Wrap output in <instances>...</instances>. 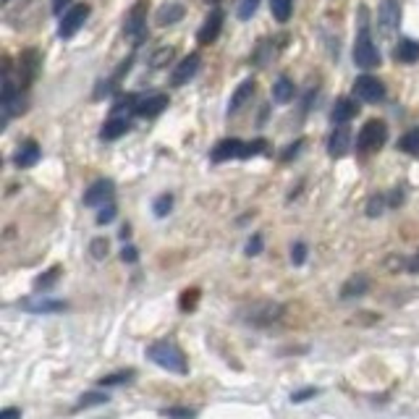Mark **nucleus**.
Returning a JSON list of instances; mask_svg holds the SVG:
<instances>
[{"label":"nucleus","mask_w":419,"mask_h":419,"mask_svg":"<svg viewBox=\"0 0 419 419\" xmlns=\"http://www.w3.org/2000/svg\"><path fill=\"white\" fill-rule=\"evenodd\" d=\"M147 359L155 362L158 367H163V370H168V373H176V375L189 373V362L187 356H184V351L176 344H170V341H158V344L149 346Z\"/></svg>","instance_id":"f257e3e1"},{"label":"nucleus","mask_w":419,"mask_h":419,"mask_svg":"<svg viewBox=\"0 0 419 419\" xmlns=\"http://www.w3.org/2000/svg\"><path fill=\"white\" fill-rule=\"evenodd\" d=\"M385 139H388V126L373 118V121L364 123L359 134H356V149L359 152H377L385 144Z\"/></svg>","instance_id":"f03ea898"},{"label":"nucleus","mask_w":419,"mask_h":419,"mask_svg":"<svg viewBox=\"0 0 419 419\" xmlns=\"http://www.w3.org/2000/svg\"><path fill=\"white\" fill-rule=\"evenodd\" d=\"M354 63L359 65V68H375V65L380 63V50L375 47L367 27L359 29V37H356L354 42Z\"/></svg>","instance_id":"7ed1b4c3"},{"label":"nucleus","mask_w":419,"mask_h":419,"mask_svg":"<svg viewBox=\"0 0 419 419\" xmlns=\"http://www.w3.org/2000/svg\"><path fill=\"white\" fill-rule=\"evenodd\" d=\"M89 6L87 3H79V6H71V8L65 11L63 16H61V24H58V37L61 39H68L74 37L76 32L84 27V21L89 19Z\"/></svg>","instance_id":"20e7f679"},{"label":"nucleus","mask_w":419,"mask_h":419,"mask_svg":"<svg viewBox=\"0 0 419 419\" xmlns=\"http://www.w3.org/2000/svg\"><path fill=\"white\" fill-rule=\"evenodd\" d=\"M123 32H126V37H131L134 42H142V39H144V32H147V0H137V3H134V8H131L129 16H126Z\"/></svg>","instance_id":"39448f33"},{"label":"nucleus","mask_w":419,"mask_h":419,"mask_svg":"<svg viewBox=\"0 0 419 419\" xmlns=\"http://www.w3.org/2000/svg\"><path fill=\"white\" fill-rule=\"evenodd\" d=\"M242 317L254 327H268L283 317V307L280 304H254L246 312H242Z\"/></svg>","instance_id":"423d86ee"},{"label":"nucleus","mask_w":419,"mask_h":419,"mask_svg":"<svg viewBox=\"0 0 419 419\" xmlns=\"http://www.w3.org/2000/svg\"><path fill=\"white\" fill-rule=\"evenodd\" d=\"M401 21V0H382L377 8V27L382 37H391Z\"/></svg>","instance_id":"0eeeda50"},{"label":"nucleus","mask_w":419,"mask_h":419,"mask_svg":"<svg viewBox=\"0 0 419 419\" xmlns=\"http://www.w3.org/2000/svg\"><path fill=\"white\" fill-rule=\"evenodd\" d=\"M354 89H356V97H362L364 103H380L382 97H385V84H382L377 76H370V74L359 76L354 82Z\"/></svg>","instance_id":"6e6552de"},{"label":"nucleus","mask_w":419,"mask_h":419,"mask_svg":"<svg viewBox=\"0 0 419 419\" xmlns=\"http://www.w3.org/2000/svg\"><path fill=\"white\" fill-rule=\"evenodd\" d=\"M113 192H115V187H113L111 178H100V181H94L92 187L84 192V205L87 207L108 205V202H113Z\"/></svg>","instance_id":"1a4fd4ad"},{"label":"nucleus","mask_w":419,"mask_h":419,"mask_svg":"<svg viewBox=\"0 0 419 419\" xmlns=\"http://www.w3.org/2000/svg\"><path fill=\"white\" fill-rule=\"evenodd\" d=\"M0 97H3V123H8L11 115L21 113L19 92H16V87H13V82H11L8 74L3 76V92H0Z\"/></svg>","instance_id":"9d476101"},{"label":"nucleus","mask_w":419,"mask_h":419,"mask_svg":"<svg viewBox=\"0 0 419 419\" xmlns=\"http://www.w3.org/2000/svg\"><path fill=\"white\" fill-rule=\"evenodd\" d=\"M244 155V142L239 139H223L218 142L213 147V152H210V158H213V163H225V160H236Z\"/></svg>","instance_id":"9b49d317"},{"label":"nucleus","mask_w":419,"mask_h":419,"mask_svg":"<svg viewBox=\"0 0 419 419\" xmlns=\"http://www.w3.org/2000/svg\"><path fill=\"white\" fill-rule=\"evenodd\" d=\"M199 65H202V61H199V56L196 53H192V56H187L181 63L173 68V76H170V82L176 84V87H181V84H187L189 79H194L196 71H199Z\"/></svg>","instance_id":"f8f14e48"},{"label":"nucleus","mask_w":419,"mask_h":419,"mask_svg":"<svg viewBox=\"0 0 419 419\" xmlns=\"http://www.w3.org/2000/svg\"><path fill=\"white\" fill-rule=\"evenodd\" d=\"M220 27H223V13L215 8L210 11V16H207L205 21H202V27H199V35H196V39L202 42V45H210L218 35H220Z\"/></svg>","instance_id":"ddd939ff"},{"label":"nucleus","mask_w":419,"mask_h":419,"mask_svg":"<svg viewBox=\"0 0 419 419\" xmlns=\"http://www.w3.org/2000/svg\"><path fill=\"white\" fill-rule=\"evenodd\" d=\"M165 108H168V94H152V97H144V100H139V103L134 105L137 115H142V118H155Z\"/></svg>","instance_id":"4468645a"},{"label":"nucleus","mask_w":419,"mask_h":419,"mask_svg":"<svg viewBox=\"0 0 419 419\" xmlns=\"http://www.w3.org/2000/svg\"><path fill=\"white\" fill-rule=\"evenodd\" d=\"M351 147V131L346 126H338V129L330 134V142H327V152L330 158H344L346 152Z\"/></svg>","instance_id":"2eb2a0df"},{"label":"nucleus","mask_w":419,"mask_h":419,"mask_svg":"<svg viewBox=\"0 0 419 419\" xmlns=\"http://www.w3.org/2000/svg\"><path fill=\"white\" fill-rule=\"evenodd\" d=\"M39 155H42V152H39V144L35 139H29V142H24V144L19 147V152H16L13 163H16L19 168H32L39 160Z\"/></svg>","instance_id":"dca6fc26"},{"label":"nucleus","mask_w":419,"mask_h":419,"mask_svg":"<svg viewBox=\"0 0 419 419\" xmlns=\"http://www.w3.org/2000/svg\"><path fill=\"white\" fill-rule=\"evenodd\" d=\"M181 19H184V6H181V3H165V6L158 11V16H155L158 27H170V24H176V21Z\"/></svg>","instance_id":"f3484780"},{"label":"nucleus","mask_w":419,"mask_h":419,"mask_svg":"<svg viewBox=\"0 0 419 419\" xmlns=\"http://www.w3.org/2000/svg\"><path fill=\"white\" fill-rule=\"evenodd\" d=\"M254 94V82L251 79H246V82L239 84V89L233 92L231 103H228V113H239L244 108V105L249 103V97Z\"/></svg>","instance_id":"a211bd4d"},{"label":"nucleus","mask_w":419,"mask_h":419,"mask_svg":"<svg viewBox=\"0 0 419 419\" xmlns=\"http://www.w3.org/2000/svg\"><path fill=\"white\" fill-rule=\"evenodd\" d=\"M367 289H370V278H367V275H354V278H349L344 283V289H341V299L364 296Z\"/></svg>","instance_id":"6ab92c4d"},{"label":"nucleus","mask_w":419,"mask_h":419,"mask_svg":"<svg viewBox=\"0 0 419 419\" xmlns=\"http://www.w3.org/2000/svg\"><path fill=\"white\" fill-rule=\"evenodd\" d=\"M356 113H359V105H356V100H349V97H344V100H338L333 108V123H346L351 121Z\"/></svg>","instance_id":"aec40b11"},{"label":"nucleus","mask_w":419,"mask_h":419,"mask_svg":"<svg viewBox=\"0 0 419 419\" xmlns=\"http://www.w3.org/2000/svg\"><path fill=\"white\" fill-rule=\"evenodd\" d=\"M393 58L401 61V63H414V61H419V42H414V39H401L399 45H396V50H393Z\"/></svg>","instance_id":"412c9836"},{"label":"nucleus","mask_w":419,"mask_h":419,"mask_svg":"<svg viewBox=\"0 0 419 419\" xmlns=\"http://www.w3.org/2000/svg\"><path fill=\"white\" fill-rule=\"evenodd\" d=\"M129 129H131V123L126 121V118H113V121H108L103 126V131H100V139L113 142V139H118V137H123Z\"/></svg>","instance_id":"4be33fe9"},{"label":"nucleus","mask_w":419,"mask_h":419,"mask_svg":"<svg viewBox=\"0 0 419 419\" xmlns=\"http://www.w3.org/2000/svg\"><path fill=\"white\" fill-rule=\"evenodd\" d=\"M294 94H296V89H294V82L291 79H286V76H280L278 82H275V87H273V100L280 105H286L294 100Z\"/></svg>","instance_id":"5701e85b"},{"label":"nucleus","mask_w":419,"mask_h":419,"mask_svg":"<svg viewBox=\"0 0 419 419\" xmlns=\"http://www.w3.org/2000/svg\"><path fill=\"white\" fill-rule=\"evenodd\" d=\"M65 301H39V304H32V301H24L21 309L27 312H37V315H58V312H65Z\"/></svg>","instance_id":"b1692460"},{"label":"nucleus","mask_w":419,"mask_h":419,"mask_svg":"<svg viewBox=\"0 0 419 419\" xmlns=\"http://www.w3.org/2000/svg\"><path fill=\"white\" fill-rule=\"evenodd\" d=\"M270 11L280 24H286L291 19V13H294V0H270Z\"/></svg>","instance_id":"393cba45"},{"label":"nucleus","mask_w":419,"mask_h":419,"mask_svg":"<svg viewBox=\"0 0 419 419\" xmlns=\"http://www.w3.org/2000/svg\"><path fill=\"white\" fill-rule=\"evenodd\" d=\"M134 380V373L131 370H121V373H113V375H105L97 380L100 388H113V385H126V382Z\"/></svg>","instance_id":"a878e982"},{"label":"nucleus","mask_w":419,"mask_h":419,"mask_svg":"<svg viewBox=\"0 0 419 419\" xmlns=\"http://www.w3.org/2000/svg\"><path fill=\"white\" fill-rule=\"evenodd\" d=\"M108 393L105 391H89V393H84V396H79V401H76V409H87V406H100V404H108Z\"/></svg>","instance_id":"bb28decb"},{"label":"nucleus","mask_w":419,"mask_h":419,"mask_svg":"<svg viewBox=\"0 0 419 419\" xmlns=\"http://www.w3.org/2000/svg\"><path fill=\"white\" fill-rule=\"evenodd\" d=\"M399 147L404 149V152H409V155H419V129L406 131V134L401 137Z\"/></svg>","instance_id":"cd10ccee"},{"label":"nucleus","mask_w":419,"mask_h":419,"mask_svg":"<svg viewBox=\"0 0 419 419\" xmlns=\"http://www.w3.org/2000/svg\"><path fill=\"white\" fill-rule=\"evenodd\" d=\"M37 65H39V56L35 53V50L24 53V58H21V71L27 74V82L35 79V74H37Z\"/></svg>","instance_id":"c85d7f7f"},{"label":"nucleus","mask_w":419,"mask_h":419,"mask_svg":"<svg viewBox=\"0 0 419 419\" xmlns=\"http://www.w3.org/2000/svg\"><path fill=\"white\" fill-rule=\"evenodd\" d=\"M163 419H196L194 409H187V406H168V409L160 411Z\"/></svg>","instance_id":"c756f323"},{"label":"nucleus","mask_w":419,"mask_h":419,"mask_svg":"<svg viewBox=\"0 0 419 419\" xmlns=\"http://www.w3.org/2000/svg\"><path fill=\"white\" fill-rule=\"evenodd\" d=\"M257 6L260 0H239V8H236V16L242 21H249L254 13H257Z\"/></svg>","instance_id":"7c9ffc66"},{"label":"nucleus","mask_w":419,"mask_h":419,"mask_svg":"<svg viewBox=\"0 0 419 419\" xmlns=\"http://www.w3.org/2000/svg\"><path fill=\"white\" fill-rule=\"evenodd\" d=\"M170 210H173V196L170 194H160L155 199V205H152V213L158 215V218H165Z\"/></svg>","instance_id":"2f4dec72"},{"label":"nucleus","mask_w":419,"mask_h":419,"mask_svg":"<svg viewBox=\"0 0 419 419\" xmlns=\"http://www.w3.org/2000/svg\"><path fill=\"white\" fill-rule=\"evenodd\" d=\"M385 202H388V196L385 194L370 196V202H367V215H370V218H380L382 210H385Z\"/></svg>","instance_id":"473e14b6"},{"label":"nucleus","mask_w":419,"mask_h":419,"mask_svg":"<svg viewBox=\"0 0 419 419\" xmlns=\"http://www.w3.org/2000/svg\"><path fill=\"white\" fill-rule=\"evenodd\" d=\"M268 149V142L265 139H254V142H249V144H244V155H242V160H249V158H254V155H262Z\"/></svg>","instance_id":"72a5a7b5"},{"label":"nucleus","mask_w":419,"mask_h":419,"mask_svg":"<svg viewBox=\"0 0 419 419\" xmlns=\"http://www.w3.org/2000/svg\"><path fill=\"white\" fill-rule=\"evenodd\" d=\"M115 215H118V207L113 205V202H108V205H103V210L97 213V225H108L115 220Z\"/></svg>","instance_id":"f704fd0d"},{"label":"nucleus","mask_w":419,"mask_h":419,"mask_svg":"<svg viewBox=\"0 0 419 419\" xmlns=\"http://www.w3.org/2000/svg\"><path fill=\"white\" fill-rule=\"evenodd\" d=\"M89 254H92L94 260H105V257H108V242H105V239H92Z\"/></svg>","instance_id":"c9c22d12"},{"label":"nucleus","mask_w":419,"mask_h":419,"mask_svg":"<svg viewBox=\"0 0 419 419\" xmlns=\"http://www.w3.org/2000/svg\"><path fill=\"white\" fill-rule=\"evenodd\" d=\"M58 275H61V270H58V268H53V270L45 273V275H39L37 283H35V286H37V291L50 289V286H53V283H56V280H58Z\"/></svg>","instance_id":"e433bc0d"},{"label":"nucleus","mask_w":419,"mask_h":419,"mask_svg":"<svg viewBox=\"0 0 419 419\" xmlns=\"http://www.w3.org/2000/svg\"><path fill=\"white\" fill-rule=\"evenodd\" d=\"M304 260H307V244L296 242L291 246V262H294V265H304Z\"/></svg>","instance_id":"4c0bfd02"},{"label":"nucleus","mask_w":419,"mask_h":419,"mask_svg":"<svg viewBox=\"0 0 419 419\" xmlns=\"http://www.w3.org/2000/svg\"><path fill=\"white\" fill-rule=\"evenodd\" d=\"M260 251H262V236L254 233L249 242H246V246H244V254H246V257H257Z\"/></svg>","instance_id":"58836bf2"},{"label":"nucleus","mask_w":419,"mask_h":419,"mask_svg":"<svg viewBox=\"0 0 419 419\" xmlns=\"http://www.w3.org/2000/svg\"><path fill=\"white\" fill-rule=\"evenodd\" d=\"M170 58H173V47H160V53L149 61V65H152V68H160V65L168 63Z\"/></svg>","instance_id":"ea45409f"},{"label":"nucleus","mask_w":419,"mask_h":419,"mask_svg":"<svg viewBox=\"0 0 419 419\" xmlns=\"http://www.w3.org/2000/svg\"><path fill=\"white\" fill-rule=\"evenodd\" d=\"M317 388H301V391L299 393H291V401H294V404H301V401H309V399H315L317 396Z\"/></svg>","instance_id":"a19ab883"},{"label":"nucleus","mask_w":419,"mask_h":419,"mask_svg":"<svg viewBox=\"0 0 419 419\" xmlns=\"http://www.w3.org/2000/svg\"><path fill=\"white\" fill-rule=\"evenodd\" d=\"M301 147H304V142L296 139V142H294V144H289V147L283 149V155H280V160H283V163H289L291 158H296V155H299V149H301Z\"/></svg>","instance_id":"79ce46f5"},{"label":"nucleus","mask_w":419,"mask_h":419,"mask_svg":"<svg viewBox=\"0 0 419 419\" xmlns=\"http://www.w3.org/2000/svg\"><path fill=\"white\" fill-rule=\"evenodd\" d=\"M388 265V270L396 273V270H406V257H391V260L385 262Z\"/></svg>","instance_id":"37998d69"},{"label":"nucleus","mask_w":419,"mask_h":419,"mask_svg":"<svg viewBox=\"0 0 419 419\" xmlns=\"http://www.w3.org/2000/svg\"><path fill=\"white\" fill-rule=\"evenodd\" d=\"M406 273H411V275H417L419 273V251L417 254H411V257H406Z\"/></svg>","instance_id":"c03bdc74"},{"label":"nucleus","mask_w":419,"mask_h":419,"mask_svg":"<svg viewBox=\"0 0 419 419\" xmlns=\"http://www.w3.org/2000/svg\"><path fill=\"white\" fill-rule=\"evenodd\" d=\"M0 419H21V411L16 406H8V409L0 411Z\"/></svg>","instance_id":"a18cd8bd"},{"label":"nucleus","mask_w":419,"mask_h":419,"mask_svg":"<svg viewBox=\"0 0 419 419\" xmlns=\"http://www.w3.org/2000/svg\"><path fill=\"white\" fill-rule=\"evenodd\" d=\"M121 260L123 262H137V249H134V246H123Z\"/></svg>","instance_id":"49530a36"},{"label":"nucleus","mask_w":419,"mask_h":419,"mask_svg":"<svg viewBox=\"0 0 419 419\" xmlns=\"http://www.w3.org/2000/svg\"><path fill=\"white\" fill-rule=\"evenodd\" d=\"M68 3H71V0H53V11H56V13H63V6H68Z\"/></svg>","instance_id":"de8ad7c7"},{"label":"nucleus","mask_w":419,"mask_h":419,"mask_svg":"<svg viewBox=\"0 0 419 419\" xmlns=\"http://www.w3.org/2000/svg\"><path fill=\"white\" fill-rule=\"evenodd\" d=\"M129 233H131V228H129V225H123V228H121V239H129Z\"/></svg>","instance_id":"09e8293b"},{"label":"nucleus","mask_w":419,"mask_h":419,"mask_svg":"<svg viewBox=\"0 0 419 419\" xmlns=\"http://www.w3.org/2000/svg\"><path fill=\"white\" fill-rule=\"evenodd\" d=\"M210 3H218V0H210Z\"/></svg>","instance_id":"8fccbe9b"}]
</instances>
